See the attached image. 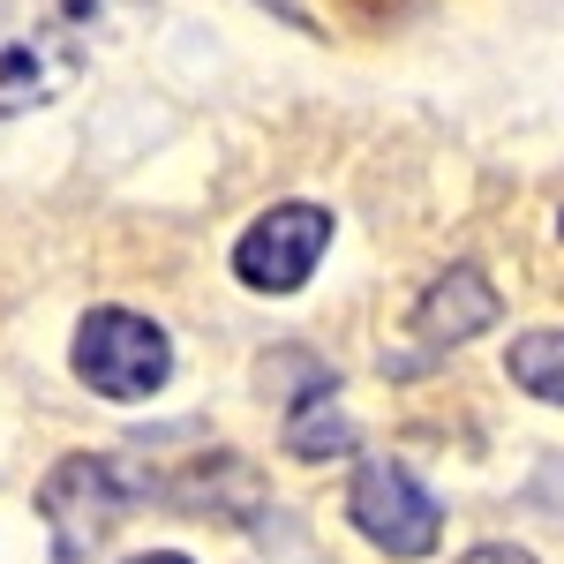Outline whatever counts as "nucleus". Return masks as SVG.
<instances>
[{
  "label": "nucleus",
  "instance_id": "nucleus-3",
  "mask_svg": "<svg viewBox=\"0 0 564 564\" xmlns=\"http://www.w3.org/2000/svg\"><path fill=\"white\" fill-rule=\"evenodd\" d=\"M347 520L384 550V557H430L444 542V512L422 481L406 475L399 459H361L347 489Z\"/></svg>",
  "mask_w": 564,
  "mask_h": 564
},
{
  "label": "nucleus",
  "instance_id": "nucleus-1",
  "mask_svg": "<svg viewBox=\"0 0 564 564\" xmlns=\"http://www.w3.org/2000/svg\"><path fill=\"white\" fill-rule=\"evenodd\" d=\"M76 377L98 399H151L174 377V339L135 308H90L76 324Z\"/></svg>",
  "mask_w": 564,
  "mask_h": 564
},
{
  "label": "nucleus",
  "instance_id": "nucleus-8",
  "mask_svg": "<svg viewBox=\"0 0 564 564\" xmlns=\"http://www.w3.org/2000/svg\"><path fill=\"white\" fill-rule=\"evenodd\" d=\"M459 564H534L527 550H505V542H481V550H467Z\"/></svg>",
  "mask_w": 564,
  "mask_h": 564
},
{
  "label": "nucleus",
  "instance_id": "nucleus-7",
  "mask_svg": "<svg viewBox=\"0 0 564 564\" xmlns=\"http://www.w3.org/2000/svg\"><path fill=\"white\" fill-rule=\"evenodd\" d=\"M505 369H512V384H520V391L564 406V332H520Z\"/></svg>",
  "mask_w": 564,
  "mask_h": 564
},
{
  "label": "nucleus",
  "instance_id": "nucleus-2",
  "mask_svg": "<svg viewBox=\"0 0 564 564\" xmlns=\"http://www.w3.org/2000/svg\"><path fill=\"white\" fill-rule=\"evenodd\" d=\"M129 505H135V481L121 475L113 459H90V452L61 459V467L45 475V489H39V512H45V527H53L61 564H76L84 550H98V542L121 527Z\"/></svg>",
  "mask_w": 564,
  "mask_h": 564
},
{
  "label": "nucleus",
  "instance_id": "nucleus-9",
  "mask_svg": "<svg viewBox=\"0 0 564 564\" xmlns=\"http://www.w3.org/2000/svg\"><path fill=\"white\" fill-rule=\"evenodd\" d=\"M129 564H188V557H174V550H151V557H129Z\"/></svg>",
  "mask_w": 564,
  "mask_h": 564
},
{
  "label": "nucleus",
  "instance_id": "nucleus-5",
  "mask_svg": "<svg viewBox=\"0 0 564 564\" xmlns=\"http://www.w3.org/2000/svg\"><path fill=\"white\" fill-rule=\"evenodd\" d=\"M497 308H505V302H497V286L481 279L475 263H452L430 294H422V308H414V339H422V354L467 347L475 332H489V324H497Z\"/></svg>",
  "mask_w": 564,
  "mask_h": 564
},
{
  "label": "nucleus",
  "instance_id": "nucleus-4",
  "mask_svg": "<svg viewBox=\"0 0 564 564\" xmlns=\"http://www.w3.org/2000/svg\"><path fill=\"white\" fill-rule=\"evenodd\" d=\"M332 249V212L324 204H271V212L234 241V271L257 294H294Z\"/></svg>",
  "mask_w": 564,
  "mask_h": 564
},
{
  "label": "nucleus",
  "instance_id": "nucleus-6",
  "mask_svg": "<svg viewBox=\"0 0 564 564\" xmlns=\"http://www.w3.org/2000/svg\"><path fill=\"white\" fill-rule=\"evenodd\" d=\"M286 452H294V459H332V452H354V422L332 406V384H308V399L286 414Z\"/></svg>",
  "mask_w": 564,
  "mask_h": 564
}]
</instances>
